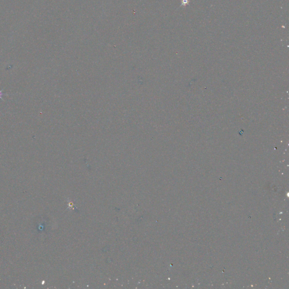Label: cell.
<instances>
[{
	"label": "cell",
	"instance_id": "obj_1",
	"mask_svg": "<svg viewBox=\"0 0 289 289\" xmlns=\"http://www.w3.org/2000/svg\"><path fill=\"white\" fill-rule=\"evenodd\" d=\"M2 90H0V98L2 99Z\"/></svg>",
	"mask_w": 289,
	"mask_h": 289
}]
</instances>
